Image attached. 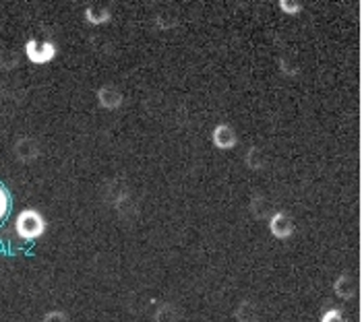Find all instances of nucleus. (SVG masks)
<instances>
[{"instance_id": "f257e3e1", "label": "nucleus", "mask_w": 362, "mask_h": 322, "mask_svg": "<svg viewBox=\"0 0 362 322\" xmlns=\"http://www.w3.org/2000/svg\"><path fill=\"white\" fill-rule=\"evenodd\" d=\"M15 229H17V234L23 240H37L46 232V219H44V215L40 213V211H35V209H25L17 217Z\"/></svg>"}, {"instance_id": "f03ea898", "label": "nucleus", "mask_w": 362, "mask_h": 322, "mask_svg": "<svg viewBox=\"0 0 362 322\" xmlns=\"http://www.w3.org/2000/svg\"><path fill=\"white\" fill-rule=\"evenodd\" d=\"M25 54L33 64H48L56 56V46L52 42H42V40H29L25 44Z\"/></svg>"}, {"instance_id": "7ed1b4c3", "label": "nucleus", "mask_w": 362, "mask_h": 322, "mask_svg": "<svg viewBox=\"0 0 362 322\" xmlns=\"http://www.w3.org/2000/svg\"><path fill=\"white\" fill-rule=\"evenodd\" d=\"M13 153H15L17 161L31 163L40 157V143L31 136H19L13 145Z\"/></svg>"}, {"instance_id": "20e7f679", "label": "nucleus", "mask_w": 362, "mask_h": 322, "mask_svg": "<svg viewBox=\"0 0 362 322\" xmlns=\"http://www.w3.org/2000/svg\"><path fill=\"white\" fill-rule=\"evenodd\" d=\"M269 232L278 240H290L294 234V221L284 211H274V215L269 217Z\"/></svg>"}, {"instance_id": "39448f33", "label": "nucleus", "mask_w": 362, "mask_h": 322, "mask_svg": "<svg viewBox=\"0 0 362 322\" xmlns=\"http://www.w3.org/2000/svg\"><path fill=\"white\" fill-rule=\"evenodd\" d=\"M211 141H214V147L220 149V151H230L238 145V138H236V131L230 126V124H218L211 133Z\"/></svg>"}, {"instance_id": "423d86ee", "label": "nucleus", "mask_w": 362, "mask_h": 322, "mask_svg": "<svg viewBox=\"0 0 362 322\" xmlns=\"http://www.w3.org/2000/svg\"><path fill=\"white\" fill-rule=\"evenodd\" d=\"M95 97H98V104L104 107V109H118V107L122 106V102H124L122 93L114 85L100 87L98 93H95Z\"/></svg>"}, {"instance_id": "0eeeda50", "label": "nucleus", "mask_w": 362, "mask_h": 322, "mask_svg": "<svg viewBox=\"0 0 362 322\" xmlns=\"http://www.w3.org/2000/svg\"><path fill=\"white\" fill-rule=\"evenodd\" d=\"M104 201L114 209H120L124 203H129V188L118 184V182L106 184L104 186Z\"/></svg>"}, {"instance_id": "6e6552de", "label": "nucleus", "mask_w": 362, "mask_h": 322, "mask_svg": "<svg viewBox=\"0 0 362 322\" xmlns=\"http://www.w3.org/2000/svg\"><path fill=\"white\" fill-rule=\"evenodd\" d=\"M334 292L339 299H352L356 295V292H358V285H356L352 275L341 273L334 281Z\"/></svg>"}, {"instance_id": "1a4fd4ad", "label": "nucleus", "mask_w": 362, "mask_h": 322, "mask_svg": "<svg viewBox=\"0 0 362 322\" xmlns=\"http://www.w3.org/2000/svg\"><path fill=\"white\" fill-rule=\"evenodd\" d=\"M249 211H251L252 219H259L261 221V219H269L274 215V207L267 201V196L255 194V196H251V201H249Z\"/></svg>"}, {"instance_id": "9d476101", "label": "nucleus", "mask_w": 362, "mask_h": 322, "mask_svg": "<svg viewBox=\"0 0 362 322\" xmlns=\"http://www.w3.org/2000/svg\"><path fill=\"white\" fill-rule=\"evenodd\" d=\"M153 322H182V312L174 302H162L156 308Z\"/></svg>"}, {"instance_id": "9b49d317", "label": "nucleus", "mask_w": 362, "mask_h": 322, "mask_svg": "<svg viewBox=\"0 0 362 322\" xmlns=\"http://www.w3.org/2000/svg\"><path fill=\"white\" fill-rule=\"evenodd\" d=\"M234 318L236 322H259V308L252 299H243L234 308Z\"/></svg>"}, {"instance_id": "f8f14e48", "label": "nucleus", "mask_w": 362, "mask_h": 322, "mask_svg": "<svg viewBox=\"0 0 362 322\" xmlns=\"http://www.w3.org/2000/svg\"><path fill=\"white\" fill-rule=\"evenodd\" d=\"M112 13L110 8H102V6H95V4H91V6H87L85 8V21L89 23V25H104V23H108L110 21Z\"/></svg>"}, {"instance_id": "ddd939ff", "label": "nucleus", "mask_w": 362, "mask_h": 322, "mask_svg": "<svg viewBox=\"0 0 362 322\" xmlns=\"http://www.w3.org/2000/svg\"><path fill=\"white\" fill-rule=\"evenodd\" d=\"M245 163L255 169V172H259V169H263L265 167V155L261 153V149L259 147H251L249 151H247V155H245Z\"/></svg>"}, {"instance_id": "4468645a", "label": "nucleus", "mask_w": 362, "mask_h": 322, "mask_svg": "<svg viewBox=\"0 0 362 322\" xmlns=\"http://www.w3.org/2000/svg\"><path fill=\"white\" fill-rule=\"evenodd\" d=\"M8 211H11V196H8V190L0 184V223L6 219Z\"/></svg>"}, {"instance_id": "2eb2a0df", "label": "nucleus", "mask_w": 362, "mask_h": 322, "mask_svg": "<svg viewBox=\"0 0 362 322\" xmlns=\"http://www.w3.org/2000/svg\"><path fill=\"white\" fill-rule=\"evenodd\" d=\"M278 4L286 15H298L303 11V4L298 0H279Z\"/></svg>"}, {"instance_id": "dca6fc26", "label": "nucleus", "mask_w": 362, "mask_h": 322, "mask_svg": "<svg viewBox=\"0 0 362 322\" xmlns=\"http://www.w3.org/2000/svg\"><path fill=\"white\" fill-rule=\"evenodd\" d=\"M42 322H71V318H69V314L64 310H50V312L44 314Z\"/></svg>"}, {"instance_id": "f3484780", "label": "nucleus", "mask_w": 362, "mask_h": 322, "mask_svg": "<svg viewBox=\"0 0 362 322\" xmlns=\"http://www.w3.org/2000/svg\"><path fill=\"white\" fill-rule=\"evenodd\" d=\"M319 322H346V318H344V314L337 308H329V310L323 312V316H321Z\"/></svg>"}, {"instance_id": "a211bd4d", "label": "nucleus", "mask_w": 362, "mask_h": 322, "mask_svg": "<svg viewBox=\"0 0 362 322\" xmlns=\"http://www.w3.org/2000/svg\"><path fill=\"white\" fill-rule=\"evenodd\" d=\"M279 68H281V75H286V77H296L298 75V66L292 64L288 58L279 60Z\"/></svg>"}]
</instances>
